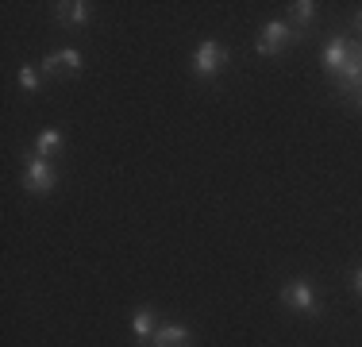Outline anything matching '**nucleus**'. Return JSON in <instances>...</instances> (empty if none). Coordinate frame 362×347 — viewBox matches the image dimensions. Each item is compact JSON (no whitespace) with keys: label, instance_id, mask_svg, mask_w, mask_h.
<instances>
[{"label":"nucleus","instance_id":"f257e3e1","mask_svg":"<svg viewBox=\"0 0 362 347\" xmlns=\"http://www.w3.org/2000/svg\"><path fill=\"white\" fill-rule=\"evenodd\" d=\"M23 189L28 193H50L54 189V166H50V159L28 154V162H23Z\"/></svg>","mask_w":362,"mask_h":347},{"label":"nucleus","instance_id":"f03ea898","mask_svg":"<svg viewBox=\"0 0 362 347\" xmlns=\"http://www.w3.org/2000/svg\"><path fill=\"white\" fill-rule=\"evenodd\" d=\"M223 66H228V50H223L216 39H209V42L197 47V55H193V74L197 77H216Z\"/></svg>","mask_w":362,"mask_h":347},{"label":"nucleus","instance_id":"7ed1b4c3","mask_svg":"<svg viewBox=\"0 0 362 347\" xmlns=\"http://www.w3.org/2000/svg\"><path fill=\"white\" fill-rule=\"evenodd\" d=\"M293 42V28L289 23H281V20H270L262 31H258V42H255V50L258 55H281Z\"/></svg>","mask_w":362,"mask_h":347},{"label":"nucleus","instance_id":"20e7f679","mask_svg":"<svg viewBox=\"0 0 362 347\" xmlns=\"http://www.w3.org/2000/svg\"><path fill=\"white\" fill-rule=\"evenodd\" d=\"M281 301H286L289 309L305 312V317H316V312H320V301H316V293L308 282H289L286 290H281Z\"/></svg>","mask_w":362,"mask_h":347},{"label":"nucleus","instance_id":"39448f33","mask_svg":"<svg viewBox=\"0 0 362 347\" xmlns=\"http://www.w3.org/2000/svg\"><path fill=\"white\" fill-rule=\"evenodd\" d=\"M332 77L339 81V89H343V93H362V50H358V47H351L347 62L335 69Z\"/></svg>","mask_w":362,"mask_h":347},{"label":"nucleus","instance_id":"423d86ee","mask_svg":"<svg viewBox=\"0 0 362 347\" xmlns=\"http://www.w3.org/2000/svg\"><path fill=\"white\" fill-rule=\"evenodd\" d=\"M93 16V8L85 4V0H62V4H54V23L58 28H85Z\"/></svg>","mask_w":362,"mask_h":347},{"label":"nucleus","instance_id":"0eeeda50","mask_svg":"<svg viewBox=\"0 0 362 347\" xmlns=\"http://www.w3.org/2000/svg\"><path fill=\"white\" fill-rule=\"evenodd\" d=\"M42 69H47V74L70 77V74H77V69H81V50H54V55L42 58Z\"/></svg>","mask_w":362,"mask_h":347},{"label":"nucleus","instance_id":"6e6552de","mask_svg":"<svg viewBox=\"0 0 362 347\" xmlns=\"http://www.w3.org/2000/svg\"><path fill=\"white\" fill-rule=\"evenodd\" d=\"M347 55H351V42L347 39H332L324 47V66H327V74H335L343 62H347Z\"/></svg>","mask_w":362,"mask_h":347},{"label":"nucleus","instance_id":"1a4fd4ad","mask_svg":"<svg viewBox=\"0 0 362 347\" xmlns=\"http://www.w3.org/2000/svg\"><path fill=\"white\" fill-rule=\"evenodd\" d=\"M154 347H189V332L181 324H166L154 332Z\"/></svg>","mask_w":362,"mask_h":347},{"label":"nucleus","instance_id":"9d476101","mask_svg":"<svg viewBox=\"0 0 362 347\" xmlns=\"http://www.w3.org/2000/svg\"><path fill=\"white\" fill-rule=\"evenodd\" d=\"M58 151H62V132H54V127L39 132V139H35V154L50 159V154H58Z\"/></svg>","mask_w":362,"mask_h":347},{"label":"nucleus","instance_id":"9b49d317","mask_svg":"<svg viewBox=\"0 0 362 347\" xmlns=\"http://www.w3.org/2000/svg\"><path fill=\"white\" fill-rule=\"evenodd\" d=\"M132 328H135V340L154 336V332H158V328H154V312L151 309H139V312H135V320H132Z\"/></svg>","mask_w":362,"mask_h":347},{"label":"nucleus","instance_id":"f8f14e48","mask_svg":"<svg viewBox=\"0 0 362 347\" xmlns=\"http://www.w3.org/2000/svg\"><path fill=\"white\" fill-rule=\"evenodd\" d=\"M289 12H293V20H297L300 28H305V23H313V16H316V4H313V0H297V4L289 8Z\"/></svg>","mask_w":362,"mask_h":347},{"label":"nucleus","instance_id":"ddd939ff","mask_svg":"<svg viewBox=\"0 0 362 347\" xmlns=\"http://www.w3.org/2000/svg\"><path fill=\"white\" fill-rule=\"evenodd\" d=\"M20 85H23L28 93H35V89H39V74H35L31 66H23V69H20Z\"/></svg>","mask_w":362,"mask_h":347},{"label":"nucleus","instance_id":"4468645a","mask_svg":"<svg viewBox=\"0 0 362 347\" xmlns=\"http://www.w3.org/2000/svg\"><path fill=\"white\" fill-rule=\"evenodd\" d=\"M355 290L362 293V271H355Z\"/></svg>","mask_w":362,"mask_h":347},{"label":"nucleus","instance_id":"2eb2a0df","mask_svg":"<svg viewBox=\"0 0 362 347\" xmlns=\"http://www.w3.org/2000/svg\"><path fill=\"white\" fill-rule=\"evenodd\" d=\"M358 28H362V12H358Z\"/></svg>","mask_w":362,"mask_h":347},{"label":"nucleus","instance_id":"dca6fc26","mask_svg":"<svg viewBox=\"0 0 362 347\" xmlns=\"http://www.w3.org/2000/svg\"><path fill=\"white\" fill-rule=\"evenodd\" d=\"M358 108H362V93H358Z\"/></svg>","mask_w":362,"mask_h":347}]
</instances>
